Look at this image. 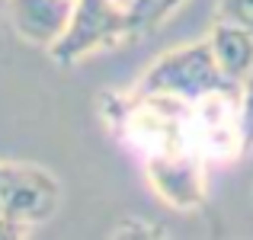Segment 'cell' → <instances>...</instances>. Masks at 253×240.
<instances>
[{"mask_svg":"<svg viewBox=\"0 0 253 240\" xmlns=\"http://www.w3.org/2000/svg\"><path fill=\"white\" fill-rule=\"evenodd\" d=\"M0 3H6V0H0Z\"/></svg>","mask_w":253,"mask_h":240,"instance_id":"obj_8","label":"cell"},{"mask_svg":"<svg viewBox=\"0 0 253 240\" xmlns=\"http://www.w3.org/2000/svg\"><path fill=\"white\" fill-rule=\"evenodd\" d=\"M237 135H241V148L253 151V71L237 93Z\"/></svg>","mask_w":253,"mask_h":240,"instance_id":"obj_5","label":"cell"},{"mask_svg":"<svg viewBox=\"0 0 253 240\" xmlns=\"http://www.w3.org/2000/svg\"><path fill=\"white\" fill-rule=\"evenodd\" d=\"M209 48L215 55L221 74L231 80L234 86H241L253 71V32L244 29L237 23H224L215 19L209 32Z\"/></svg>","mask_w":253,"mask_h":240,"instance_id":"obj_4","label":"cell"},{"mask_svg":"<svg viewBox=\"0 0 253 240\" xmlns=\"http://www.w3.org/2000/svg\"><path fill=\"white\" fill-rule=\"evenodd\" d=\"M218 16L215 19H224V23H237L244 29L253 32V0H218Z\"/></svg>","mask_w":253,"mask_h":240,"instance_id":"obj_7","label":"cell"},{"mask_svg":"<svg viewBox=\"0 0 253 240\" xmlns=\"http://www.w3.org/2000/svg\"><path fill=\"white\" fill-rule=\"evenodd\" d=\"M186 0H138V26L141 32L157 29L161 23H167L170 13H176Z\"/></svg>","mask_w":253,"mask_h":240,"instance_id":"obj_6","label":"cell"},{"mask_svg":"<svg viewBox=\"0 0 253 240\" xmlns=\"http://www.w3.org/2000/svg\"><path fill=\"white\" fill-rule=\"evenodd\" d=\"M228 90H241L221 74L215 55L209 48V39L170 48L144 71L138 83V96L161 99V103H183L196 106L205 99L224 96Z\"/></svg>","mask_w":253,"mask_h":240,"instance_id":"obj_1","label":"cell"},{"mask_svg":"<svg viewBox=\"0 0 253 240\" xmlns=\"http://www.w3.org/2000/svg\"><path fill=\"white\" fill-rule=\"evenodd\" d=\"M141 36L138 0H74L71 26L48 55L58 64H77L93 51L112 48L119 42Z\"/></svg>","mask_w":253,"mask_h":240,"instance_id":"obj_2","label":"cell"},{"mask_svg":"<svg viewBox=\"0 0 253 240\" xmlns=\"http://www.w3.org/2000/svg\"><path fill=\"white\" fill-rule=\"evenodd\" d=\"M6 19L23 42L51 51V45L68 32L74 16V0H6Z\"/></svg>","mask_w":253,"mask_h":240,"instance_id":"obj_3","label":"cell"}]
</instances>
